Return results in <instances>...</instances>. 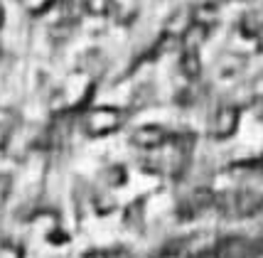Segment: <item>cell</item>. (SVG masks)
I'll use <instances>...</instances> for the list:
<instances>
[{"mask_svg": "<svg viewBox=\"0 0 263 258\" xmlns=\"http://www.w3.org/2000/svg\"><path fill=\"white\" fill-rule=\"evenodd\" d=\"M217 209L229 219H243L263 212V194L253 190H234L217 197Z\"/></svg>", "mask_w": 263, "mask_h": 258, "instance_id": "1", "label": "cell"}, {"mask_svg": "<svg viewBox=\"0 0 263 258\" xmlns=\"http://www.w3.org/2000/svg\"><path fill=\"white\" fill-rule=\"evenodd\" d=\"M84 133L89 138H103V135H111L114 131L121 128V111L114 106H99L84 116Z\"/></svg>", "mask_w": 263, "mask_h": 258, "instance_id": "2", "label": "cell"}, {"mask_svg": "<svg viewBox=\"0 0 263 258\" xmlns=\"http://www.w3.org/2000/svg\"><path fill=\"white\" fill-rule=\"evenodd\" d=\"M239 108L236 106H221L217 113H214V118H212V123H209V133L212 138H217V140H224V138H231V135L236 133V128H239Z\"/></svg>", "mask_w": 263, "mask_h": 258, "instance_id": "3", "label": "cell"}, {"mask_svg": "<svg viewBox=\"0 0 263 258\" xmlns=\"http://www.w3.org/2000/svg\"><path fill=\"white\" fill-rule=\"evenodd\" d=\"M212 204H217V197H214L212 192L209 190H195V192H190L182 202H180V207H177V216L192 219V216H197V214H202L204 209H209Z\"/></svg>", "mask_w": 263, "mask_h": 258, "instance_id": "4", "label": "cell"}, {"mask_svg": "<svg viewBox=\"0 0 263 258\" xmlns=\"http://www.w3.org/2000/svg\"><path fill=\"white\" fill-rule=\"evenodd\" d=\"M130 143L136 148H140V150H155V148H162L167 143V133L155 123L140 125L136 133L130 135Z\"/></svg>", "mask_w": 263, "mask_h": 258, "instance_id": "5", "label": "cell"}, {"mask_svg": "<svg viewBox=\"0 0 263 258\" xmlns=\"http://www.w3.org/2000/svg\"><path fill=\"white\" fill-rule=\"evenodd\" d=\"M206 34H209V27L202 23H190L187 25V30L182 32V47L184 49H199L202 42L206 40Z\"/></svg>", "mask_w": 263, "mask_h": 258, "instance_id": "6", "label": "cell"}, {"mask_svg": "<svg viewBox=\"0 0 263 258\" xmlns=\"http://www.w3.org/2000/svg\"><path fill=\"white\" fill-rule=\"evenodd\" d=\"M180 71L187 79H197L202 74V59H199V49H184L180 57Z\"/></svg>", "mask_w": 263, "mask_h": 258, "instance_id": "7", "label": "cell"}, {"mask_svg": "<svg viewBox=\"0 0 263 258\" xmlns=\"http://www.w3.org/2000/svg\"><path fill=\"white\" fill-rule=\"evenodd\" d=\"M111 10H116V20L128 25L138 12V0H111Z\"/></svg>", "mask_w": 263, "mask_h": 258, "instance_id": "8", "label": "cell"}, {"mask_svg": "<svg viewBox=\"0 0 263 258\" xmlns=\"http://www.w3.org/2000/svg\"><path fill=\"white\" fill-rule=\"evenodd\" d=\"M84 5H86V12L96 15V17L111 10V0H84Z\"/></svg>", "mask_w": 263, "mask_h": 258, "instance_id": "9", "label": "cell"}, {"mask_svg": "<svg viewBox=\"0 0 263 258\" xmlns=\"http://www.w3.org/2000/svg\"><path fill=\"white\" fill-rule=\"evenodd\" d=\"M10 192H12V177L8 172H0V207L8 202Z\"/></svg>", "mask_w": 263, "mask_h": 258, "instance_id": "10", "label": "cell"}, {"mask_svg": "<svg viewBox=\"0 0 263 258\" xmlns=\"http://www.w3.org/2000/svg\"><path fill=\"white\" fill-rule=\"evenodd\" d=\"M0 258H23V251L12 244H5V246H0Z\"/></svg>", "mask_w": 263, "mask_h": 258, "instance_id": "11", "label": "cell"}, {"mask_svg": "<svg viewBox=\"0 0 263 258\" xmlns=\"http://www.w3.org/2000/svg\"><path fill=\"white\" fill-rule=\"evenodd\" d=\"M253 113H256V118H258V121H263V94L261 96H256V99H253Z\"/></svg>", "mask_w": 263, "mask_h": 258, "instance_id": "12", "label": "cell"}, {"mask_svg": "<svg viewBox=\"0 0 263 258\" xmlns=\"http://www.w3.org/2000/svg\"><path fill=\"white\" fill-rule=\"evenodd\" d=\"M5 143H8V128H3V125H0V148L5 145Z\"/></svg>", "mask_w": 263, "mask_h": 258, "instance_id": "13", "label": "cell"}, {"mask_svg": "<svg viewBox=\"0 0 263 258\" xmlns=\"http://www.w3.org/2000/svg\"><path fill=\"white\" fill-rule=\"evenodd\" d=\"M5 25V8H3V3H0V27Z\"/></svg>", "mask_w": 263, "mask_h": 258, "instance_id": "14", "label": "cell"}]
</instances>
